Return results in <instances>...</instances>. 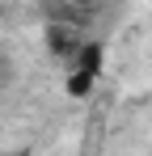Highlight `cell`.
<instances>
[{"mask_svg":"<svg viewBox=\"0 0 152 156\" xmlns=\"http://www.w3.org/2000/svg\"><path fill=\"white\" fill-rule=\"evenodd\" d=\"M93 84H97V72H89V68H72L68 80H63V93H68L72 101H85V97L93 93Z\"/></svg>","mask_w":152,"mask_h":156,"instance_id":"6da1fadb","label":"cell"},{"mask_svg":"<svg viewBox=\"0 0 152 156\" xmlns=\"http://www.w3.org/2000/svg\"><path fill=\"white\" fill-rule=\"evenodd\" d=\"M0 156H30V152H0Z\"/></svg>","mask_w":152,"mask_h":156,"instance_id":"3957f363","label":"cell"},{"mask_svg":"<svg viewBox=\"0 0 152 156\" xmlns=\"http://www.w3.org/2000/svg\"><path fill=\"white\" fill-rule=\"evenodd\" d=\"M101 59H106V47L101 42H80V51L72 55V68H89L101 76Z\"/></svg>","mask_w":152,"mask_h":156,"instance_id":"7a4b0ae2","label":"cell"}]
</instances>
